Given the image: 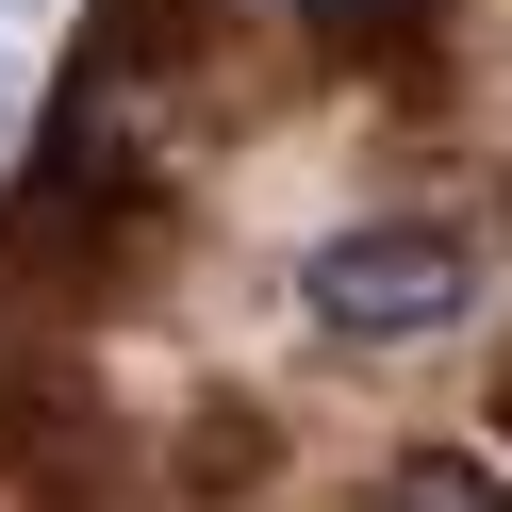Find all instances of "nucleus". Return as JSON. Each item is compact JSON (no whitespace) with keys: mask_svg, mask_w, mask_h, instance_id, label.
Here are the masks:
<instances>
[{"mask_svg":"<svg viewBox=\"0 0 512 512\" xmlns=\"http://www.w3.org/2000/svg\"><path fill=\"white\" fill-rule=\"evenodd\" d=\"M298 298H314V331H347V347H380V331H446V314L479 298V248L446 232V215H347V232H314Z\"/></svg>","mask_w":512,"mask_h":512,"instance_id":"1","label":"nucleus"},{"mask_svg":"<svg viewBox=\"0 0 512 512\" xmlns=\"http://www.w3.org/2000/svg\"><path fill=\"white\" fill-rule=\"evenodd\" d=\"M397 512H512V496L463 463V446H413V463H397Z\"/></svg>","mask_w":512,"mask_h":512,"instance_id":"2","label":"nucleus"},{"mask_svg":"<svg viewBox=\"0 0 512 512\" xmlns=\"http://www.w3.org/2000/svg\"><path fill=\"white\" fill-rule=\"evenodd\" d=\"M298 17H331V34H364V17H397V0H298Z\"/></svg>","mask_w":512,"mask_h":512,"instance_id":"3","label":"nucleus"}]
</instances>
